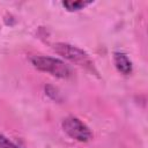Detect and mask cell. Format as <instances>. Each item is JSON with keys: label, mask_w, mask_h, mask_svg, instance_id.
<instances>
[{"label": "cell", "mask_w": 148, "mask_h": 148, "mask_svg": "<svg viewBox=\"0 0 148 148\" xmlns=\"http://www.w3.org/2000/svg\"><path fill=\"white\" fill-rule=\"evenodd\" d=\"M30 61L36 69L58 79H69L73 76L72 67L58 58L47 56H34L31 57Z\"/></svg>", "instance_id": "1"}, {"label": "cell", "mask_w": 148, "mask_h": 148, "mask_svg": "<svg viewBox=\"0 0 148 148\" xmlns=\"http://www.w3.org/2000/svg\"><path fill=\"white\" fill-rule=\"evenodd\" d=\"M53 50L56 51V53H58L59 56H61L73 65L83 67L87 71L96 73L94 61L91 60L89 54L84 52L82 49L68 43H56L53 44Z\"/></svg>", "instance_id": "2"}, {"label": "cell", "mask_w": 148, "mask_h": 148, "mask_svg": "<svg viewBox=\"0 0 148 148\" xmlns=\"http://www.w3.org/2000/svg\"><path fill=\"white\" fill-rule=\"evenodd\" d=\"M64 132L75 141L88 142L92 139V133L90 128L77 117L68 116L61 123Z\"/></svg>", "instance_id": "3"}, {"label": "cell", "mask_w": 148, "mask_h": 148, "mask_svg": "<svg viewBox=\"0 0 148 148\" xmlns=\"http://www.w3.org/2000/svg\"><path fill=\"white\" fill-rule=\"evenodd\" d=\"M113 62L119 73L123 75H130L133 71V65L130 58L124 52H114L113 53Z\"/></svg>", "instance_id": "4"}, {"label": "cell", "mask_w": 148, "mask_h": 148, "mask_svg": "<svg viewBox=\"0 0 148 148\" xmlns=\"http://www.w3.org/2000/svg\"><path fill=\"white\" fill-rule=\"evenodd\" d=\"M92 1H83V0H77V1H64L62 6L68 10V12H77L81 10L83 8H86L87 6L91 5Z\"/></svg>", "instance_id": "5"}, {"label": "cell", "mask_w": 148, "mask_h": 148, "mask_svg": "<svg viewBox=\"0 0 148 148\" xmlns=\"http://www.w3.org/2000/svg\"><path fill=\"white\" fill-rule=\"evenodd\" d=\"M0 148H20L12 141H9L5 135L0 134Z\"/></svg>", "instance_id": "6"}]
</instances>
